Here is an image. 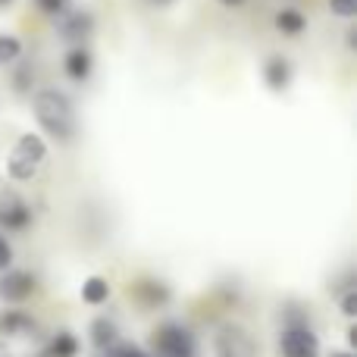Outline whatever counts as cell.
I'll list each match as a JSON object with an SVG mask.
<instances>
[{
    "label": "cell",
    "mask_w": 357,
    "mask_h": 357,
    "mask_svg": "<svg viewBox=\"0 0 357 357\" xmlns=\"http://www.w3.org/2000/svg\"><path fill=\"white\" fill-rule=\"evenodd\" d=\"M342 314H345L348 320L357 317V289H348L345 295H342Z\"/></svg>",
    "instance_id": "obj_21"
},
{
    "label": "cell",
    "mask_w": 357,
    "mask_h": 357,
    "mask_svg": "<svg viewBox=\"0 0 357 357\" xmlns=\"http://www.w3.org/2000/svg\"><path fill=\"white\" fill-rule=\"evenodd\" d=\"M129 295L135 298L142 307H148V310L163 307V304L169 301V289L163 282H157V279H142V282H135L129 289Z\"/></svg>",
    "instance_id": "obj_10"
},
{
    "label": "cell",
    "mask_w": 357,
    "mask_h": 357,
    "mask_svg": "<svg viewBox=\"0 0 357 357\" xmlns=\"http://www.w3.org/2000/svg\"><path fill=\"white\" fill-rule=\"evenodd\" d=\"M104 357H151V354L142 351L138 345H129V342H116L113 348H107Z\"/></svg>",
    "instance_id": "obj_18"
},
{
    "label": "cell",
    "mask_w": 357,
    "mask_h": 357,
    "mask_svg": "<svg viewBox=\"0 0 357 357\" xmlns=\"http://www.w3.org/2000/svg\"><path fill=\"white\" fill-rule=\"evenodd\" d=\"M19 54H22V41L16 35H0V69L13 66L19 60Z\"/></svg>",
    "instance_id": "obj_17"
},
{
    "label": "cell",
    "mask_w": 357,
    "mask_h": 357,
    "mask_svg": "<svg viewBox=\"0 0 357 357\" xmlns=\"http://www.w3.org/2000/svg\"><path fill=\"white\" fill-rule=\"evenodd\" d=\"M282 357H320V339L307 326H285L279 335Z\"/></svg>",
    "instance_id": "obj_6"
},
{
    "label": "cell",
    "mask_w": 357,
    "mask_h": 357,
    "mask_svg": "<svg viewBox=\"0 0 357 357\" xmlns=\"http://www.w3.org/2000/svg\"><path fill=\"white\" fill-rule=\"evenodd\" d=\"M38 291V279L29 270H3L0 279V301L6 304H22Z\"/></svg>",
    "instance_id": "obj_8"
},
{
    "label": "cell",
    "mask_w": 357,
    "mask_h": 357,
    "mask_svg": "<svg viewBox=\"0 0 357 357\" xmlns=\"http://www.w3.org/2000/svg\"><path fill=\"white\" fill-rule=\"evenodd\" d=\"M213 354L216 357H260L254 335L245 326H235V323L220 326L216 342H213Z\"/></svg>",
    "instance_id": "obj_4"
},
{
    "label": "cell",
    "mask_w": 357,
    "mask_h": 357,
    "mask_svg": "<svg viewBox=\"0 0 357 357\" xmlns=\"http://www.w3.org/2000/svg\"><path fill=\"white\" fill-rule=\"evenodd\" d=\"M107 298H110V282H107L104 276H88L85 282H82V301L85 304L98 307V304H104Z\"/></svg>",
    "instance_id": "obj_15"
},
{
    "label": "cell",
    "mask_w": 357,
    "mask_h": 357,
    "mask_svg": "<svg viewBox=\"0 0 357 357\" xmlns=\"http://www.w3.org/2000/svg\"><path fill=\"white\" fill-rule=\"evenodd\" d=\"M41 335V329H38V323L31 320L25 310H6V314H0V339H38Z\"/></svg>",
    "instance_id": "obj_9"
},
{
    "label": "cell",
    "mask_w": 357,
    "mask_h": 357,
    "mask_svg": "<svg viewBox=\"0 0 357 357\" xmlns=\"http://www.w3.org/2000/svg\"><path fill=\"white\" fill-rule=\"evenodd\" d=\"M35 107V116L41 123V129L47 132L50 138L56 142H69L75 132V110H73V100L60 91V88H41L31 100Z\"/></svg>",
    "instance_id": "obj_1"
},
{
    "label": "cell",
    "mask_w": 357,
    "mask_h": 357,
    "mask_svg": "<svg viewBox=\"0 0 357 357\" xmlns=\"http://www.w3.org/2000/svg\"><path fill=\"white\" fill-rule=\"evenodd\" d=\"M151 348H154V357H195L197 354V342L191 335V329L176 320H167L154 329Z\"/></svg>",
    "instance_id": "obj_3"
},
{
    "label": "cell",
    "mask_w": 357,
    "mask_h": 357,
    "mask_svg": "<svg viewBox=\"0 0 357 357\" xmlns=\"http://www.w3.org/2000/svg\"><path fill=\"white\" fill-rule=\"evenodd\" d=\"M264 82L270 91H285L291 85V63L289 56L282 54H273L270 60L264 63Z\"/></svg>",
    "instance_id": "obj_11"
},
{
    "label": "cell",
    "mask_w": 357,
    "mask_h": 357,
    "mask_svg": "<svg viewBox=\"0 0 357 357\" xmlns=\"http://www.w3.org/2000/svg\"><path fill=\"white\" fill-rule=\"evenodd\" d=\"M220 3H222V6H241L245 0H220Z\"/></svg>",
    "instance_id": "obj_26"
},
{
    "label": "cell",
    "mask_w": 357,
    "mask_h": 357,
    "mask_svg": "<svg viewBox=\"0 0 357 357\" xmlns=\"http://www.w3.org/2000/svg\"><path fill=\"white\" fill-rule=\"evenodd\" d=\"M148 3H157V6H167V3H173V0H148Z\"/></svg>",
    "instance_id": "obj_28"
},
{
    "label": "cell",
    "mask_w": 357,
    "mask_h": 357,
    "mask_svg": "<svg viewBox=\"0 0 357 357\" xmlns=\"http://www.w3.org/2000/svg\"><path fill=\"white\" fill-rule=\"evenodd\" d=\"M329 357H354V354H351V351H333Z\"/></svg>",
    "instance_id": "obj_27"
},
{
    "label": "cell",
    "mask_w": 357,
    "mask_h": 357,
    "mask_svg": "<svg viewBox=\"0 0 357 357\" xmlns=\"http://www.w3.org/2000/svg\"><path fill=\"white\" fill-rule=\"evenodd\" d=\"M0 357H16L10 348H6V342H0Z\"/></svg>",
    "instance_id": "obj_25"
},
{
    "label": "cell",
    "mask_w": 357,
    "mask_h": 357,
    "mask_svg": "<svg viewBox=\"0 0 357 357\" xmlns=\"http://www.w3.org/2000/svg\"><path fill=\"white\" fill-rule=\"evenodd\" d=\"M329 10L342 19H351L357 16V0H329Z\"/></svg>",
    "instance_id": "obj_20"
},
{
    "label": "cell",
    "mask_w": 357,
    "mask_h": 357,
    "mask_svg": "<svg viewBox=\"0 0 357 357\" xmlns=\"http://www.w3.org/2000/svg\"><path fill=\"white\" fill-rule=\"evenodd\" d=\"M56 31H60V38L66 44H73V47H85L88 38L94 35V16L88 10H69L66 16L56 22Z\"/></svg>",
    "instance_id": "obj_7"
},
{
    "label": "cell",
    "mask_w": 357,
    "mask_h": 357,
    "mask_svg": "<svg viewBox=\"0 0 357 357\" xmlns=\"http://www.w3.org/2000/svg\"><path fill=\"white\" fill-rule=\"evenodd\" d=\"M38 6H41L44 13H50V16H60V13L69 6V0H38Z\"/></svg>",
    "instance_id": "obj_22"
},
{
    "label": "cell",
    "mask_w": 357,
    "mask_h": 357,
    "mask_svg": "<svg viewBox=\"0 0 357 357\" xmlns=\"http://www.w3.org/2000/svg\"><path fill=\"white\" fill-rule=\"evenodd\" d=\"M116 342H119L116 320H110V317H98V320L91 323V345L98 348V351H107V348H113Z\"/></svg>",
    "instance_id": "obj_13"
},
{
    "label": "cell",
    "mask_w": 357,
    "mask_h": 357,
    "mask_svg": "<svg viewBox=\"0 0 357 357\" xmlns=\"http://www.w3.org/2000/svg\"><path fill=\"white\" fill-rule=\"evenodd\" d=\"M13 88H16L19 94L31 91V66H29V63H22V66L13 73Z\"/></svg>",
    "instance_id": "obj_19"
},
{
    "label": "cell",
    "mask_w": 357,
    "mask_h": 357,
    "mask_svg": "<svg viewBox=\"0 0 357 357\" xmlns=\"http://www.w3.org/2000/svg\"><path fill=\"white\" fill-rule=\"evenodd\" d=\"M31 226V207L22 201L19 191L0 182V229L6 232H22Z\"/></svg>",
    "instance_id": "obj_5"
},
{
    "label": "cell",
    "mask_w": 357,
    "mask_h": 357,
    "mask_svg": "<svg viewBox=\"0 0 357 357\" xmlns=\"http://www.w3.org/2000/svg\"><path fill=\"white\" fill-rule=\"evenodd\" d=\"M16 0H0V10H6V6H13Z\"/></svg>",
    "instance_id": "obj_29"
},
{
    "label": "cell",
    "mask_w": 357,
    "mask_h": 357,
    "mask_svg": "<svg viewBox=\"0 0 357 357\" xmlns=\"http://www.w3.org/2000/svg\"><path fill=\"white\" fill-rule=\"evenodd\" d=\"M348 342H351V348L357 345V326H351V329H348Z\"/></svg>",
    "instance_id": "obj_24"
},
{
    "label": "cell",
    "mask_w": 357,
    "mask_h": 357,
    "mask_svg": "<svg viewBox=\"0 0 357 357\" xmlns=\"http://www.w3.org/2000/svg\"><path fill=\"white\" fill-rule=\"evenodd\" d=\"M91 66H94V60L88 47H73L66 54V60H63V69H66V75L73 82H85L91 75Z\"/></svg>",
    "instance_id": "obj_12"
},
{
    "label": "cell",
    "mask_w": 357,
    "mask_h": 357,
    "mask_svg": "<svg viewBox=\"0 0 357 357\" xmlns=\"http://www.w3.org/2000/svg\"><path fill=\"white\" fill-rule=\"evenodd\" d=\"M13 266V248H10V241L0 235V270H10Z\"/></svg>",
    "instance_id": "obj_23"
},
{
    "label": "cell",
    "mask_w": 357,
    "mask_h": 357,
    "mask_svg": "<svg viewBox=\"0 0 357 357\" xmlns=\"http://www.w3.org/2000/svg\"><path fill=\"white\" fill-rule=\"evenodd\" d=\"M44 157H47V142L41 135H35V132H25L16 142V148H13L10 160H6V176L13 182H29V178L38 176Z\"/></svg>",
    "instance_id": "obj_2"
},
{
    "label": "cell",
    "mask_w": 357,
    "mask_h": 357,
    "mask_svg": "<svg viewBox=\"0 0 357 357\" xmlns=\"http://www.w3.org/2000/svg\"><path fill=\"white\" fill-rule=\"evenodd\" d=\"M276 29L282 35H301L307 29V16L301 10H295V6H285V10L276 13Z\"/></svg>",
    "instance_id": "obj_14"
},
{
    "label": "cell",
    "mask_w": 357,
    "mask_h": 357,
    "mask_svg": "<svg viewBox=\"0 0 357 357\" xmlns=\"http://www.w3.org/2000/svg\"><path fill=\"white\" fill-rule=\"evenodd\" d=\"M47 357H75L79 354V339H75L73 333H56L54 339H50V345H47V351H44Z\"/></svg>",
    "instance_id": "obj_16"
}]
</instances>
